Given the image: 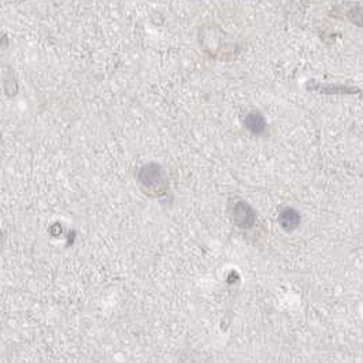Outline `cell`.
I'll return each instance as SVG.
<instances>
[{"instance_id": "1", "label": "cell", "mask_w": 363, "mask_h": 363, "mask_svg": "<svg viewBox=\"0 0 363 363\" xmlns=\"http://www.w3.org/2000/svg\"><path fill=\"white\" fill-rule=\"evenodd\" d=\"M307 89L314 90L318 94L322 95H355L358 98L363 99V89L354 85H347V84H323V82H318V81H309L307 84Z\"/></svg>"}, {"instance_id": "2", "label": "cell", "mask_w": 363, "mask_h": 363, "mask_svg": "<svg viewBox=\"0 0 363 363\" xmlns=\"http://www.w3.org/2000/svg\"><path fill=\"white\" fill-rule=\"evenodd\" d=\"M234 224L241 229H250L254 226L256 221V214L254 208L244 200L234 203L233 206Z\"/></svg>"}, {"instance_id": "3", "label": "cell", "mask_w": 363, "mask_h": 363, "mask_svg": "<svg viewBox=\"0 0 363 363\" xmlns=\"http://www.w3.org/2000/svg\"><path fill=\"white\" fill-rule=\"evenodd\" d=\"M278 224L285 232H293L300 225V214L295 208H284L278 216Z\"/></svg>"}, {"instance_id": "4", "label": "cell", "mask_w": 363, "mask_h": 363, "mask_svg": "<svg viewBox=\"0 0 363 363\" xmlns=\"http://www.w3.org/2000/svg\"><path fill=\"white\" fill-rule=\"evenodd\" d=\"M244 126L248 132L252 135H263L265 133L267 124L265 117L260 112H250L244 117Z\"/></svg>"}, {"instance_id": "5", "label": "cell", "mask_w": 363, "mask_h": 363, "mask_svg": "<svg viewBox=\"0 0 363 363\" xmlns=\"http://www.w3.org/2000/svg\"><path fill=\"white\" fill-rule=\"evenodd\" d=\"M345 17L351 23H354L355 26L363 29V5H356L351 7L345 14Z\"/></svg>"}]
</instances>
